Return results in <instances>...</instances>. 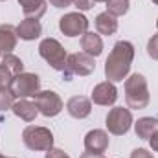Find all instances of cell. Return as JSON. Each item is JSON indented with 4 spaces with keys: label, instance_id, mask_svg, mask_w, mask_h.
Here are the masks:
<instances>
[{
    "label": "cell",
    "instance_id": "cell-35",
    "mask_svg": "<svg viewBox=\"0 0 158 158\" xmlns=\"http://www.w3.org/2000/svg\"><path fill=\"white\" fill-rule=\"evenodd\" d=\"M156 30H158V20H156Z\"/></svg>",
    "mask_w": 158,
    "mask_h": 158
},
{
    "label": "cell",
    "instance_id": "cell-21",
    "mask_svg": "<svg viewBox=\"0 0 158 158\" xmlns=\"http://www.w3.org/2000/svg\"><path fill=\"white\" fill-rule=\"evenodd\" d=\"M107 11L114 17H121L129 11V0H109L107 2Z\"/></svg>",
    "mask_w": 158,
    "mask_h": 158
},
{
    "label": "cell",
    "instance_id": "cell-20",
    "mask_svg": "<svg viewBox=\"0 0 158 158\" xmlns=\"http://www.w3.org/2000/svg\"><path fill=\"white\" fill-rule=\"evenodd\" d=\"M2 64H4V66H7V68H9V72H11L13 76H17V74H22V72H24V63L20 61V57H17V55H13V53H6V55H4V59H2Z\"/></svg>",
    "mask_w": 158,
    "mask_h": 158
},
{
    "label": "cell",
    "instance_id": "cell-10",
    "mask_svg": "<svg viewBox=\"0 0 158 158\" xmlns=\"http://www.w3.org/2000/svg\"><path fill=\"white\" fill-rule=\"evenodd\" d=\"M116 99H118V88L110 81H103V83L96 85L92 90V101L96 105L109 107V105H114Z\"/></svg>",
    "mask_w": 158,
    "mask_h": 158
},
{
    "label": "cell",
    "instance_id": "cell-28",
    "mask_svg": "<svg viewBox=\"0 0 158 158\" xmlns=\"http://www.w3.org/2000/svg\"><path fill=\"white\" fill-rule=\"evenodd\" d=\"M131 158H155V156H153L147 149H142V147H140V149H134V151L131 153Z\"/></svg>",
    "mask_w": 158,
    "mask_h": 158
},
{
    "label": "cell",
    "instance_id": "cell-23",
    "mask_svg": "<svg viewBox=\"0 0 158 158\" xmlns=\"http://www.w3.org/2000/svg\"><path fill=\"white\" fill-rule=\"evenodd\" d=\"M13 77H15V76L9 72V68H7V66L0 64V90L9 88V86H11V81H13Z\"/></svg>",
    "mask_w": 158,
    "mask_h": 158
},
{
    "label": "cell",
    "instance_id": "cell-9",
    "mask_svg": "<svg viewBox=\"0 0 158 158\" xmlns=\"http://www.w3.org/2000/svg\"><path fill=\"white\" fill-rule=\"evenodd\" d=\"M66 64H68V72L74 76H90L94 70H96V61L94 57H90L88 53L85 52H76V53H70L68 59H66Z\"/></svg>",
    "mask_w": 158,
    "mask_h": 158
},
{
    "label": "cell",
    "instance_id": "cell-37",
    "mask_svg": "<svg viewBox=\"0 0 158 158\" xmlns=\"http://www.w3.org/2000/svg\"><path fill=\"white\" fill-rule=\"evenodd\" d=\"M0 2H4V0H0Z\"/></svg>",
    "mask_w": 158,
    "mask_h": 158
},
{
    "label": "cell",
    "instance_id": "cell-3",
    "mask_svg": "<svg viewBox=\"0 0 158 158\" xmlns=\"http://www.w3.org/2000/svg\"><path fill=\"white\" fill-rule=\"evenodd\" d=\"M125 101L129 105V109H145L151 101L149 96V86H147V79L142 74H132L131 77L125 79Z\"/></svg>",
    "mask_w": 158,
    "mask_h": 158
},
{
    "label": "cell",
    "instance_id": "cell-36",
    "mask_svg": "<svg viewBox=\"0 0 158 158\" xmlns=\"http://www.w3.org/2000/svg\"><path fill=\"white\" fill-rule=\"evenodd\" d=\"M0 55H2V52H0Z\"/></svg>",
    "mask_w": 158,
    "mask_h": 158
},
{
    "label": "cell",
    "instance_id": "cell-30",
    "mask_svg": "<svg viewBox=\"0 0 158 158\" xmlns=\"http://www.w3.org/2000/svg\"><path fill=\"white\" fill-rule=\"evenodd\" d=\"M81 158H105V156H103V155H98V153H88V151H86V153L81 155Z\"/></svg>",
    "mask_w": 158,
    "mask_h": 158
},
{
    "label": "cell",
    "instance_id": "cell-16",
    "mask_svg": "<svg viewBox=\"0 0 158 158\" xmlns=\"http://www.w3.org/2000/svg\"><path fill=\"white\" fill-rule=\"evenodd\" d=\"M17 28L11 26V24H2L0 26V52L6 55V53H11L17 46Z\"/></svg>",
    "mask_w": 158,
    "mask_h": 158
},
{
    "label": "cell",
    "instance_id": "cell-11",
    "mask_svg": "<svg viewBox=\"0 0 158 158\" xmlns=\"http://www.w3.org/2000/svg\"><path fill=\"white\" fill-rule=\"evenodd\" d=\"M109 147V134L101 129H94V131H88L86 136H85V149L88 153H98V155H103Z\"/></svg>",
    "mask_w": 158,
    "mask_h": 158
},
{
    "label": "cell",
    "instance_id": "cell-2",
    "mask_svg": "<svg viewBox=\"0 0 158 158\" xmlns=\"http://www.w3.org/2000/svg\"><path fill=\"white\" fill-rule=\"evenodd\" d=\"M39 53H40V57H42L53 70L64 74V81H70V79H72V74L68 72V64H66V59H68L66 50L63 48V44H61L57 39L48 37V39L40 40Z\"/></svg>",
    "mask_w": 158,
    "mask_h": 158
},
{
    "label": "cell",
    "instance_id": "cell-19",
    "mask_svg": "<svg viewBox=\"0 0 158 158\" xmlns=\"http://www.w3.org/2000/svg\"><path fill=\"white\" fill-rule=\"evenodd\" d=\"M46 0H28L26 4H22V11L26 19H33L39 20L40 17L46 13Z\"/></svg>",
    "mask_w": 158,
    "mask_h": 158
},
{
    "label": "cell",
    "instance_id": "cell-1",
    "mask_svg": "<svg viewBox=\"0 0 158 158\" xmlns=\"http://www.w3.org/2000/svg\"><path fill=\"white\" fill-rule=\"evenodd\" d=\"M132 59H134V46L129 40L116 42L105 61V77L110 83H119L127 79Z\"/></svg>",
    "mask_w": 158,
    "mask_h": 158
},
{
    "label": "cell",
    "instance_id": "cell-14",
    "mask_svg": "<svg viewBox=\"0 0 158 158\" xmlns=\"http://www.w3.org/2000/svg\"><path fill=\"white\" fill-rule=\"evenodd\" d=\"M11 110H13V114L17 118L24 119V121H33L37 118V114H39L35 101H28V99H17L13 103Z\"/></svg>",
    "mask_w": 158,
    "mask_h": 158
},
{
    "label": "cell",
    "instance_id": "cell-26",
    "mask_svg": "<svg viewBox=\"0 0 158 158\" xmlns=\"http://www.w3.org/2000/svg\"><path fill=\"white\" fill-rule=\"evenodd\" d=\"M53 7H57V9H64V7H70V6H74V0H48Z\"/></svg>",
    "mask_w": 158,
    "mask_h": 158
},
{
    "label": "cell",
    "instance_id": "cell-8",
    "mask_svg": "<svg viewBox=\"0 0 158 158\" xmlns=\"http://www.w3.org/2000/svg\"><path fill=\"white\" fill-rule=\"evenodd\" d=\"M59 30L66 37H79L88 30V19L83 13H66L59 19Z\"/></svg>",
    "mask_w": 158,
    "mask_h": 158
},
{
    "label": "cell",
    "instance_id": "cell-34",
    "mask_svg": "<svg viewBox=\"0 0 158 158\" xmlns=\"http://www.w3.org/2000/svg\"><path fill=\"white\" fill-rule=\"evenodd\" d=\"M153 4H156V6H158V0H153Z\"/></svg>",
    "mask_w": 158,
    "mask_h": 158
},
{
    "label": "cell",
    "instance_id": "cell-5",
    "mask_svg": "<svg viewBox=\"0 0 158 158\" xmlns=\"http://www.w3.org/2000/svg\"><path fill=\"white\" fill-rule=\"evenodd\" d=\"M9 90L13 92L15 98L19 99H26L30 96H35L40 90V77L37 74H30V72H22V74H17L13 81H11V86Z\"/></svg>",
    "mask_w": 158,
    "mask_h": 158
},
{
    "label": "cell",
    "instance_id": "cell-32",
    "mask_svg": "<svg viewBox=\"0 0 158 158\" xmlns=\"http://www.w3.org/2000/svg\"><path fill=\"white\" fill-rule=\"evenodd\" d=\"M94 2H105V4H107V2H109V0H94Z\"/></svg>",
    "mask_w": 158,
    "mask_h": 158
},
{
    "label": "cell",
    "instance_id": "cell-27",
    "mask_svg": "<svg viewBox=\"0 0 158 158\" xmlns=\"http://www.w3.org/2000/svg\"><path fill=\"white\" fill-rule=\"evenodd\" d=\"M44 158H70L64 151H61V149H50V151H46V156Z\"/></svg>",
    "mask_w": 158,
    "mask_h": 158
},
{
    "label": "cell",
    "instance_id": "cell-18",
    "mask_svg": "<svg viewBox=\"0 0 158 158\" xmlns=\"http://www.w3.org/2000/svg\"><path fill=\"white\" fill-rule=\"evenodd\" d=\"M134 132L140 140H149L155 132H158L156 118H140L134 123Z\"/></svg>",
    "mask_w": 158,
    "mask_h": 158
},
{
    "label": "cell",
    "instance_id": "cell-29",
    "mask_svg": "<svg viewBox=\"0 0 158 158\" xmlns=\"http://www.w3.org/2000/svg\"><path fill=\"white\" fill-rule=\"evenodd\" d=\"M149 145H151L153 151H158V132H155V134L149 138Z\"/></svg>",
    "mask_w": 158,
    "mask_h": 158
},
{
    "label": "cell",
    "instance_id": "cell-7",
    "mask_svg": "<svg viewBox=\"0 0 158 158\" xmlns=\"http://www.w3.org/2000/svg\"><path fill=\"white\" fill-rule=\"evenodd\" d=\"M33 98H35L37 110L46 118H53L63 110V99L53 90H39Z\"/></svg>",
    "mask_w": 158,
    "mask_h": 158
},
{
    "label": "cell",
    "instance_id": "cell-4",
    "mask_svg": "<svg viewBox=\"0 0 158 158\" xmlns=\"http://www.w3.org/2000/svg\"><path fill=\"white\" fill-rule=\"evenodd\" d=\"M22 142L31 151H50L53 147V134L46 127L28 125L22 131Z\"/></svg>",
    "mask_w": 158,
    "mask_h": 158
},
{
    "label": "cell",
    "instance_id": "cell-24",
    "mask_svg": "<svg viewBox=\"0 0 158 158\" xmlns=\"http://www.w3.org/2000/svg\"><path fill=\"white\" fill-rule=\"evenodd\" d=\"M147 55H149L151 59L158 61V33L153 35V37L149 39V42H147Z\"/></svg>",
    "mask_w": 158,
    "mask_h": 158
},
{
    "label": "cell",
    "instance_id": "cell-15",
    "mask_svg": "<svg viewBox=\"0 0 158 158\" xmlns=\"http://www.w3.org/2000/svg\"><path fill=\"white\" fill-rule=\"evenodd\" d=\"M40 33H42V26L39 20H33V19H24L17 26V35L22 40H35L40 37Z\"/></svg>",
    "mask_w": 158,
    "mask_h": 158
},
{
    "label": "cell",
    "instance_id": "cell-13",
    "mask_svg": "<svg viewBox=\"0 0 158 158\" xmlns=\"http://www.w3.org/2000/svg\"><path fill=\"white\" fill-rule=\"evenodd\" d=\"M81 48H83L85 53H88L90 57L96 59L103 52V40H101V37L98 33H94V31H85L81 35Z\"/></svg>",
    "mask_w": 158,
    "mask_h": 158
},
{
    "label": "cell",
    "instance_id": "cell-6",
    "mask_svg": "<svg viewBox=\"0 0 158 158\" xmlns=\"http://www.w3.org/2000/svg\"><path fill=\"white\" fill-rule=\"evenodd\" d=\"M105 125L109 129V132L116 134V136H123L129 132L131 125H132V114L129 109H123V107H114L109 110L107 118H105Z\"/></svg>",
    "mask_w": 158,
    "mask_h": 158
},
{
    "label": "cell",
    "instance_id": "cell-31",
    "mask_svg": "<svg viewBox=\"0 0 158 158\" xmlns=\"http://www.w3.org/2000/svg\"><path fill=\"white\" fill-rule=\"evenodd\" d=\"M26 2H28V0H19V4H20V6H22V4H26Z\"/></svg>",
    "mask_w": 158,
    "mask_h": 158
},
{
    "label": "cell",
    "instance_id": "cell-22",
    "mask_svg": "<svg viewBox=\"0 0 158 158\" xmlns=\"http://www.w3.org/2000/svg\"><path fill=\"white\" fill-rule=\"evenodd\" d=\"M15 96H13V92L9 90V88H4V90H0V110H7V109H11L13 107V103H15Z\"/></svg>",
    "mask_w": 158,
    "mask_h": 158
},
{
    "label": "cell",
    "instance_id": "cell-33",
    "mask_svg": "<svg viewBox=\"0 0 158 158\" xmlns=\"http://www.w3.org/2000/svg\"><path fill=\"white\" fill-rule=\"evenodd\" d=\"M0 158H9V156H4V155H2V153H0Z\"/></svg>",
    "mask_w": 158,
    "mask_h": 158
},
{
    "label": "cell",
    "instance_id": "cell-25",
    "mask_svg": "<svg viewBox=\"0 0 158 158\" xmlns=\"http://www.w3.org/2000/svg\"><path fill=\"white\" fill-rule=\"evenodd\" d=\"M74 6L79 11H88L94 7V0H74Z\"/></svg>",
    "mask_w": 158,
    "mask_h": 158
},
{
    "label": "cell",
    "instance_id": "cell-17",
    "mask_svg": "<svg viewBox=\"0 0 158 158\" xmlns=\"http://www.w3.org/2000/svg\"><path fill=\"white\" fill-rule=\"evenodd\" d=\"M96 30H98V33L107 35V37L114 35V33L118 31V20H116V17L110 15L109 11L99 13V15L96 17Z\"/></svg>",
    "mask_w": 158,
    "mask_h": 158
},
{
    "label": "cell",
    "instance_id": "cell-12",
    "mask_svg": "<svg viewBox=\"0 0 158 158\" xmlns=\"http://www.w3.org/2000/svg\"><path fill=\"white\" fill-rule=\"evenodd\" d=\"M66 110H68V114H70L72 118L83 119L92 112V101H90L88 98H85V96H74V98L68 99Z\"/></svg>",
    "mask_w": 158,
    "mask_h": 158
}]
</instances>
